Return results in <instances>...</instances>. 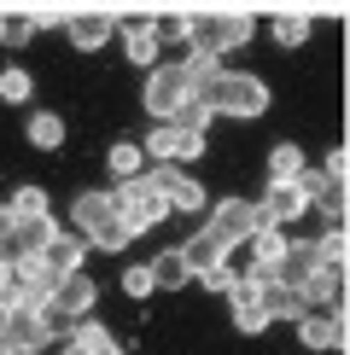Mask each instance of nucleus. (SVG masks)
<instances>
[{
	"mask_svg": "<svg viewBox=\"0 0 350 355\" xmlns=\"http://www.w3.org/2000/svg\"><path fill=\"white\" fill-rule=\"evenodd\" d=\"M193 99L210 105L216 116H262L269 111V82L245 76V70H199L193 76Z\"/></svg>",
	"mask_w": 350,
	"mask_h": 355,
	"instance_id": "nucleus-1",
	"label": "nucleus"
},
{
	"mask_svg": "<svg viewBox=\"0 0 350 355\" xmlns=\"http://www.w3.org/2000/svg\"><path fill=\"white\" fill-rule=\"evenodd\" d=\"M76 227H82L88 250H123L128 239H135L128 221L117 216V198H111V192H82V198H76Z\"/></svg>",
	"mask_w": 350,
	"mask_h": 355,
	"instance_id": "nucleus-2",
	"label": "nucleus"
},
{
	"mask_svg": "<svg viewBox=\"0 0 350 355\" xmlns=\"http://www.w3.org/2000/svg\"><path fill=\"white\" fill-rule=\"evenodd\" d=\"M117 216L128 221V233H146V227H158V221L169 216V198H164V187L152 181V175H128V181H117Z\"/></svg>",
	"mask_w": 350,
	"mask_h": 355,
	"instance_id": "nucleus-3",
	"label": "nucleus"
},
{
	"mask_svg": "<svg viewBox=\"0 0 350 355\" xmlns=\"http://www.w3.org/2000/svg\"><path fill=\"white\" fill-rule=\"evenodd\" d=\"M251 41V18L245 12H204V18H193V29H187V47L204 53V58H222L233 47H245Z\"/></svg>",
	"mask_w": 350,
	"mask_h": 355,
	"instance_id": "nucleus-4",
	"label": "nucleus"
},
{
	"mask_svg": "<svg viewBox=\"0 0 350 355\" xmlns=\"http://www.w3.org/2000/svg\"><path fill=\"white\" fill-rule=\"evenodd\" d=\"M47 344H53V332H47L35 303H6L0 309V355H35Z\"/></svg>",
	"mask_w": 350,
	"mask_h": 355,
	"instance_id": "nucleus-5",
	"label": "nucleus"
},
{
	"mask_svg": "<svg viewBox=\"0 0 350 355\" xmlns=\"http://www.w3.org/2000/svg\"><path fill=\"white\" fill-rule=\"evenodd\" d=\"M187 99H193V64H152V76H146V111L158 123H169Z\"/></svg>",
	"mask_w": 350,
	"mask_h": 355,
	"instance_id": "nucleus-6",
	"label": "nucleus"
},
{
	"mask_svg": "<svg viewBox=\"0 0 350 355\" xmlns=\"http://www.w3.org/2000/svg\"><path fill=\"white\" fill-rule=\"evenodd\" d=\"M303 210H310V187H303L298 175L269 181V192L257 198V227H286V221H298Z\"/></svg>",
	"mask_w": 350,
	"mask_h": 355,
	"instance_id": "nucleus-7",
	"label": "nucleus"
},
{
	"mask_svg": "<svg viewBox=\"0 0 350 355\" xmlns=\"http://www.w3.org/2000/svg\"><path fill=\"white\" fill-rule=\"evenodd\" d=\"M303 349H344V303H315L298 315Z\"/></svg>",
	"mask_w": 350,
	"mask_h": 355,
	"instance_id": "nucleus-8",
	"label": "nucleus"
},
{
	"mask_svg": "<svg viewBox=\"0 0 350 355\" xmlns=\"http://www.w3.org/2000/svg\"><path fill=\"white\" fill-rule=\"evenodd\" d=\"M315 268H321L315 239H286L281 250H274V262H269V279H281V286H303Z\"/></svg>",
	"mask_w": 350,
	"mask_h": 355,
	"instance_id": "nucleus-9",
	"label": "nucleus"
},
{
	"mask_svg": "<svg viewBox=\"0 0 350 355\" xmlns=\"http://www.w3.org/2000/svg\"><path fill=\"white\" fill-rule=\"evenodd\" d=\"M94 297H99V286H94V279H88V274L76 268V274H58V279H53L47 309H58L65 320H82L88 309H94Z\"/></svg>",
	"mask_w": 350,
	"mask_h": 355,
	"instance_id": "nucleus-10",
	"label": "nucleus"
},
{
	"mask_svg": "<svg viewBox=\"0 0 350 355\" xmlns=\"http://www.w3.org/2000/svg\"><path fill=\"white\" fill-rule=\"evenodd\" d=\"M210 233H216L222 245L251 239V233H257V204H251V198H222V204H210Z\"/></svg>",
	"mask_w": 350,
	"mask_h": 355,
	"instance_id": "nucleus-11",
	"label": "nucleus"
},
{
	"mask_svg": "<svg viewBox=\"0 0 350 355\" xmlns=\"http://www.w3.org/2000/svg\"><path fill=\"white\" fill-rule=\"evenodd\" d=\"M228 303H233V327H240V332H269V327H274L269 309L257 303V279H233V286H228Z\"/></svg>",
	"mask_w": 350,
	"mask_h": 355,
	"instance_id": "nucleus-12",
	"label": "nucleus"
},
{
	"mask_svg": "<svg viewBox=\"0 0 350 355\" xmlns=\"http://www.w3.org/2000/svg\"><path fill=\"white\" fill-rule=\"evenodd\" d=\"M152 181L164 187L169 210H204V187L193 181V175H181L175 164H158V169H152Z\"/></svg>",
	"mask_w": 350,
	"mask_h": 355,
	"instance_id": "nucleus-13",
	"label": "nucleus"
},
{
	"mask_svg": "<svg viewBox=\"0 0 350 355\" xmlns=\"http://www.w3.org/2000/svg\"><path fill=\"white\" fill-rule=\"evenodd\" d=\"M35 257L47 262V274H53V279H58V274H76V268H82V257H88V239H82V233H53V239L35 250Z\"/></svg>",
	"mask_w": 350,
	"mask_h": 355,
	"instance_id": "nucleus-14",
	"label": "nucleus"
},
{
	"mask_svg": "<svg viewBox=\"0 0 350 355\" xmlns=\"http://www.w3.org/2000/svg\"><path fill=\"white\" fill-rule=\"evenodd\" d=\"M257 303L269 309V320H298L303 309H310V303H303V291H298V286H281V279H269V274L257 279Z\"/></svg>",
	"mask_w": 350,
	"mask_h": 355,
	"instance_id": "nucleus-15",
	"label": "nucleus"
},
{
	"mask_svg": "<svg viewBox=\"0 0 350 355\" xmlns=\"http://www.w3.org/2000/svg\"><path fill=\"white\" fill-rule=\"evenodd\" d=\"M146 274H152V291H181V286H193V268H187V257H181V245H169V250H158V257L146 262Z\"/></svg>",
	"mask_w": 350,
	"mask_h": 355,
	"instance_id": "nucleus-16",
	"label": "nucleus"
},
{
	"mask_svg": "<svg viewBox=\"0 0 350 355\" xmlns=\"http://www.w3.org/2000/svg\"><path fill=\"white\" fill-rule=\"evenodd\" d=\"M117 29H123L128 64H158V47H164V41L152 35V24H146V18H117Z\"/></svg>",
	"mask_w": 350,
	"mask_h": 355,
	"instance_id": "nucleus-17",
	"label": "nucleus"
},
{
	"mask_svg": "<svg viewBox=\"0 0 350 355\" xmlns=\"http://www.w3.org/2000/svg\"><path fill=\"white\" fill-rule=\"evenodd\" d=\"M111 35H117V18H106V12H82V18H70V47H82V53H99Z\"/></svg>",
	"mask_w": 350,
	"mask_h": 355,
	"instance_id": "nucleus-18",
	"label": "nucleus"
},
{
	"mask_svg": "<svg viewBox=\"0 0 350 355\" xmlns=\"http://www.w3.org/2000/svg\"><path fill=\"white\" fill-rule=\"evenodd\" d=\"M58 355H117V344H111V332L106 327H94V320H76V327L65 332V349Z\"/></svg>",
	"mask_w": 350,
	"mask_h": 355,
	"instance_id": "nucleus-19",
	"label": "nucleus"
},
{
	"mask_svg": "<svg viewBox=\"0 0 350 355\" xmlns=\"http://www.w3.org/2000/svg\"><path fill=\"white\" fill-rule=\"evenodd\" d=\"M12 233H18V257H35L41 245L53 239V210H35V216H12Z\"/></svg>",
	"mask_w": 350,
	"mask_h": 355,
	"instance_id": "nucleus-20",
	"label": "nucleus"
},
{
	"mask_svg": "<svg viewBox=\"0 0 350 355\" xmlns=\"http://www.w3.org/2000/svg\"><path fill=\"white\" fill-rule=\"evenodd\" d=\"M187 157H204V128L164 123V164H187Z\"/></svg>",
	"mask_w": 350,
	"mask_h": 355,
	"instance_id": "nucleus-21",
	"label": "nucleus"
},
{
	"mask_svg": "<svg viewBox=\"0 0 350 355\" xmlns=\"http://www.w3.org/2000/svg\"><path fill=\"white\" fill-rule=\"evenodd\" d=\"M181 257H187V268H193V279H199V274H210L216 262H222V239L204 227V233H193V239L181 245Z\"/></svg>",
	"mask_w": 350,
	"mask_h": 355,
	"instance_id": "nucleus-22",
	"label": "nucleus"
},
{
	"mask_svg": "<svg viewBox=\"0 0 350 355\" xmlns=\"http://www.w3.org/2000/svg\"><path fill=\"white\" fill-rule=\"evenodd\" d=\"M310 29H315V18H310V12H274L269 35L281 41V47H303V41H310Z\"/></svg>",
	"mask_w": 350,
	"mask_h": 355,
	"instance_id": "nucleus-23",
	"label": "nucleus"
},
{
	"mask_svg": "<svg viewBox=\"0 0 350 355\" xmlns=\"http://www.w3.org/2000/svg\"><path fill=\"white\" fill-rule=\"evenodd\" d=\"M35 29H41L35 12H0V47H29Z\"/></svg>",
	"mask_w": 350,
	"mask_h": 355,
	"instance_id": "nucleus-24",
	"label": "nucleus"
},
{
	"mask_svg": "<svg viewBox=\"0 0 350 355\" xmlns=\"http://www.w3.org/2000/svg\"><path fill=\"white\" fill-rule=\"evenodd\" d=\"M29 146H41V152L65 146V116L58 111H29Z\"/></svg>",
	"mask_w": 350,
	"mask_h": 355,
	"instance_id": "nucleus-25",
	"label": "nucleus"
},
{
	"mask_svg": "<svg viewBox=\"0 0 350 355\" xmlns=\"http://www.w3.org/2000/svg\"><path fill=\"white\" fill-rule=\"evenodd\" d=\"M106 164H111V175H117V181H128V175H140V169H146V152H140L135 140H117Z\"/></svg>",
	"mask_w": 350,
	"mask_h": 355,
	"instance_id": "nucleus-26",
	"label": "nucleus"
},
{
	"mask_svg": "<svg viewBox=\"0 0 350 355\" xmlns=\"http://www.w3.org/2000/svg\"><path fill=\"white\" fill-rule=\"evenodd\" d=\"M29 94H35L29 70H18V64H6V70H0V99H6V105H24Z\"/></svg>",
	"mask_w": 350,
	"mask_h": 355,
	"instance_id": "nucleus-27",
	"label": "nucleus"
},
{
	"mask_svg": "<svg viewBox=\"0 0 350 355\" xmlns=\"http://www.w3.org/2000/svg\"><path fill=\"white\" fill-rule=\"evenodd\" d=\"M315 250H321V262H327V268H344L350 262V239H344V227H327L315 239Z\"/></svg>",
	"mask_w": 350,
	"mask_h": 355,
	"instance_id": "nucleus-28",
	"label": "nucleus"
},
{
	"mask_svg": "<svg viewBox=\"0 0 350 355\" xmlns=\"http://www.w3.org/2000/svg\"><path fill=\"white\" fill-rule=\"evenodd\" d=\"M303 169V152H298V146H274V152H269V181H286V175H298Z\"/></svg>",
	"mask_w": 350,
	"mask_h": 355,
	"instance_id": "nucleus-29",
	"label": "nucleus"
},
{
	"mask_svg": "<svg viewBox=\"0 0 350 355\" xmlns=\"http://www.w3.org/2000/svg\"><path fill=\"white\" fill-rule=\"evenodd\" d=\"M187 29H193L187 12H158V18H152V35L158 41H187Z\"/></svg>",
	"mask_w": 350,
	"mask_h": 355,
	"instance_id": "nucleus-30",
	"label": "nucleus"
},
{
	"mask_svg": "<svg viewBox=\"0 0 350 355\" xmlns=\"http://www.w3.org/2000/svg\"><path fill=\"white\" fill-rule=\"evenodd\" d=\"M35 210H47V192L41 187H18L6 198V216H35Z\"/></svg>",
	"mask_w": 350,
	"mask_h": 355,
	"instance_id": "nucleus-31",
	"label": "nucleus"
},
{
	"mask_svg": "<svg viewBox=\"0 0 350 355\" xmlns=\"http://www.w3.org/2000/svg\"><path fill=\"white\" fill-rule=\"evenodd\" d=\"M123 291L128 297H152V274L146 268H123Z\"/></svg>",
	"mask_w": 350,
	"mask_h": 355,
	"instance_id": "nucleus-32",
	"label": "nucleus"
},
{
	"mask_svg": "<svg viewBox=\"0 0 350 355\" xmlns=\"http://www.w3.org/2000/svg\"><path fill=\"white\" fill-rule=\"evenodd\" d=\"M350 169V152H344V146H333V152H327V175H344Z\"/></svg>",
	"mask_w": 350,
	"mask_h": 355,
	"instance_id": "nucleus-33",
	"label": "nucleus"
},
{
	"mask_svg": "<svg viewBox=\"0 0 350 355\" xmlns=\"http://www.w3.org/2000/svg\"><path fill=\"white\" fill-rule=\"evenodd\" d=\"M0 309H6V303H0Z\"/></svg>",
	"mask_w": 350,
	"mask_h": 355,
	"instance_id": "nucleus-34",
	"label": "nucleus"
},
{
	"mask_svg": "<svg viewBox=\"0 0 350 355\" xmlns=\"http://www.w3.org/2000/svg\"><path fill=\"white\" fill-rule=\"evenodd\" d=\"M117 355H123V349H117Z\"/></svg>",
	"mask_w": 350,
	"mask_h": 355,
	"instance_id": "nucleus-35",
	"label": "nucleus"
}]
</instances>
